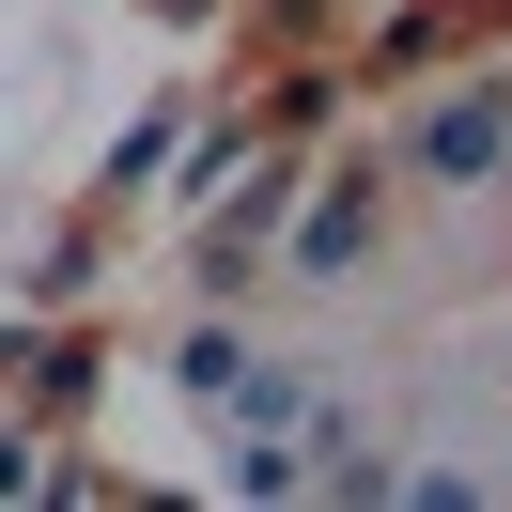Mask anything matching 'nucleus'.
Returning a JSON list of instances; mask_svg holds the SVG:
<instances>
[{"label": "nucleus", "instance_id": "f257e3e1", "mask_svg": "<svg viewBox=\"0 0 512 512\" xmlns=\"http://www.w3.org/2000/svg\"><path fill=\"white\" fill-rule=\"evenodd\" d=\"M404 156H419V187H497V171H512V94H497V78H466V94H435Z\"/></svg>", "mask_w": 512, "mask_h": 512}, {"label": "nucleus", "instance_id": "f03ea898", "mask_svg": "<svg viewBox=\"0 0 512 512\" xmlns=\"http://www.w3.org/2000/svg\"><path fill=\"white\" fill-rule=\"evenodd\" d=\"M311 466H326V497H404V450L373 435V404H311Z\"/></svg>", "mask_w": 512, "mask_h": 512}, {"label": "nucleus", "instance_id": "7ed1b4c3", "mask_svg": "<svg viewBox=\"0 0 512 512\" xmlns=\"http://www.w3.org/2000/svg\"><path fill=\"white\" fill-rule=\"evenodd\" d=\"M357 249H373V171H342V187L295 218V280H357Z\"/></svg>", "mask_w": 512, "mask_h": 512}, {"label": "nucleus", "instance_id": "20e7f679", "mask_svg": "<svg viewBox=\"0 0 512 512\" xmlns=\"http://www.w3.org/2000/svg\"><path fill=\"white\" fill-rule=\"evenodd\" d=\"M249 373H264V357H249V326H218V311H202L187 342H171V388H202V404H233Z\"/></svg>", "mask_w": 512, "mask_h": 512}, {"label": "nucleus", "instance_id": "39448f33", "mask_svg": "<svg viewBox=\"0 0 512 512\" xmlns=\"http://www.w3.org/2000/svg\"><path fill=\"white\" fill-rule=\"evenodd\" d=\"M295 218V171H249V202H233V218H218V264H249L264 249V233H280Z\"/></svg>", "mask_w": 512, "mask_h": 512}]
</instances>
